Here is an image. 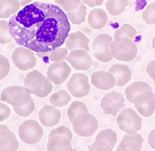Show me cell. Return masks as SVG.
<instances>
[{"mask_svg":"<svg viewBox=\"0 0 155 151\" xmlns=\"http://www.w3.org/2000/svg\"><path fill=\"white\" fill-rule=\"evenodd\" d=\"M95 139L106 142L112 148H114L117 144V133L113 130H111V128H105V130H102V131H100L97 133V136H96Z\"/></svg>","mask_w":155,"mask_h":151,"instance_id":"f546056e","label":"cell"},{"mask_svg":"<svg viewBox=\"0 0 155 151\" xmlns=\"http://www.w3.org/2000/svg\"><path fill=\"white\" fill-rule=\"evenodd\" d=\"M137 36V31L136 29L131 25V24H123L119 29H117L114 31V35H113V38H118V37H129L131 40Z\"/></svg>","mask_w":155,"mask_h":151,"instance_id":"4dcf8cb0","label":"cell"},{"mask_svg":"<svg viewBox=\"0 0 155 151\" xmlns=\"http://www.w3.org/2000/svg\"><path fill=\"white\" fill-rule=\"evenodd\" d=\"M68 91L71 94V96H74L76 98L87 96L90 91L89 78L81 72L74 73L68 82Z\"/></svg>","mask_w":155,"mask_h":151,"instance_id":"9c48e42d","label":"cell"},{"mask_svg":"<svg viewBox=\"0 0 155 151\" xmlns=\"http://www.w3.org/2000/svg\"><path fill=\"white\" fill-rule=\"evenodd\" d=\"M154 84H155V82H154Z\"/></svg>","mask_w":155,"mask_h":151,"instance_id":"c3c4849f","label":"cell"},{"mask_svg":"<svg viewBox=\"0 0 155 151\" xmlns=\"http://www.w3.org/2000/svg\"><path fill=\"white\" fill-rule=\"evenodd\" d=\"M107 21H108L107 12L99 7L93 8L87 16V22L89 27L93 29H102L107 24Z\"/></svg>","mask_w":155,"mask_h":151,"instance_id":"ffe728a7","label":"cell"},{"mask_svg":"<svg viewBox=\"0 0 155 151\" xmlns=\"http://www.w3.org/2000/svg\"><path fill=\"white\" fill-rule=\"evenodd\" d=\"M18 136L25 144H38L43 137V127L36 120H25L18 127Z\"/></svg>","mask_w":155,"mask_h":151,"instance_id":"5b68a950","label":"cell"},{"mask_svg":"<svg viewBox=\"0 0 155 151\" xmlns=\"http://www.w3.org/2000/svg\"><path fill=\"white\" fill-rule=\"evenodd\" d=\"M5 130H8V126H6V125H0V132H1V131H5Z\"/></svg>","mask_w":155,"mask_h":151,"instance_id":"f6af8a7d","label":"cell"},{"mask_svg":"<svg viewBox=\"0 0 155 151\" xmlns=\"http://www.w3.org/2000/svg\"><path fill=\"white\" fill-rule=\"evenodd\" d=\"M68 54H69V49L66 48V47H58V48H55V49H53V50H51V52H48V53H46V54H40V53H36V55L40 56V58H42L43 55H46L52 63H58V61H64V60H66V56H68Z\"/></svg>","mask_w":155,"mask_h":151,"instance_id":"83f0119b","label":"cell"},{"mask_svg":"<svg viewBox=\"0 0 155 151\" xmlns=\"http://www.w3.org/2000/svg\"><path fill=\"white\" fill-rule=\"evenodd\" d=\"M127 4L129 0H107L106 11L111 16H119L125 11Z\"/></svg>","mask_w":155,"mask_h":151,"instance_id":"4316f807","label":"cell"},{"mask_svg":"<svg viewBox=\"0 0 155 151\" xmlns=\"http://www.w3.org/2000/svg\"><path fill=\"white\" fill-rule=\"evenodd\" d=\"M10 72V61L5 55L0 54V80L4 79Z\"/></svg>","mask_w":155,"mask_h":151,"instance_id":"74e56055","label":"cell"},{"mask_svg":"<svg viewBox=\"0 0 155 151\" xmlns=\"http://www.w3.org/2000/svg\"><path fill=\"white\" fill-rule=\"evenodd\" d=\"M111 52L114 59L124 63H130L136 59L138 49L134 40L129 37H118L113 38L111 42Z\"/></svg>","mask_w":155,"mask_h":151,"instance_id":"7a4b0ae2","label":"cell"},{"mask_svg":"<svg viewBox=\"0 0 155 151\" xmlns=\"http://www.w3.org/2000/svg\"><path fill=\"white\" fill-rule=\"evenodd\" d=\"M112 75L116 77V84L117 86H124L126 85L131 78H132V71L129 66L124 64H114L110 67L108 70Z\"/></svg>","mask_w":155,"mask_h":151,"instance_id":"d6986e66","label":"cell"},{"mask_svg":"<svg viewBox=\"0 0 155 151\" xmlns=\"http://www.w3.org/2000/svg\"><path fill=\"white\" fill-rule=\"evenodd\" d=\"M143 145V137L137 133L125 134L121 138V142L119 143V146L117 151H141Z\"/></svg>","mask_w":155,"mask_h":151,"instance_id":"2e32d148","label":"cell"},{"mask_svg":"<svg viewBox=\"0 0 155 151\" xmlns=\"http://www.w3.org/2000/svg\"><path fill=\"white\" fill-rule=\"evenodd\" d=\"M71 101V94L66 90H58L55 92H53L49 96V102L51 104L55 106V107H64L66 106L69 102Z\"/></svg>","mask_w":155,"mask_h":151,"instance_id":"484cf974","label":"cell"},{"mask_svg":"<svg viewBox=\"0 0 155 151\" xmlns=\"http://www.w3.org/2000/svg\"><path fill=\"white\" fill-rule=\"evenodd\" d=\"M31 98V94L25 86H19V85H11L6 86L2 89L0 94V101L12 106L13 108L16 107H22L25 103L29 102Z\"/></svg>","mask_w":155,"mask_h":151,"instance_id":"3957f363","label":"cell"},{"mask_svg":"<svg viewBox=\"0 0 155 151\" xmlns=\"http://www.w3.org/2000/svg\"><path fill=\"white\" fill-rule=\"evenodd\" d=\"M148 144H149V146H150L152 149L155 150V128L152 130V131L149 132V134H148Z\"/></svg>","mask_w":155,"mask_h":151,"instance_id":"7bdbcfd3","label":"cell"},{"mask_svg":"<svg viewBox=\"0 0 155 151\" xmlns=\"http://www.w3.org/2000/svg\"><path fill=\"white\" fill-rule=\"evenodd\" d=\"M87 112H89V111H88V107L85 106V103H83L82 101H74L68 109V117L70 121H72L77 115L82 113H87Z\"/></svg>","mask_w":155,"mask_h":151,"instance_id":"f1b7e54d","label":"cell"},{"mask_svg":"<svg viewBox=\"0 0 155 151\" xmlns=\"http://www.w3.org/2000/svg\"><path fill=\"white\" fill-rule=\"evenodd\" d=\"M113 37L108 34H100L93 41V50L94 56L96 60L101 63H110L113 59L112 52H111V42Z\"/></svg>","mask_w":155,"mask_h":151,"instance_id":"ba28073f","label":"cell"},{"mask_svg":"<svg viewBox=\"0 0 155 151\" xmlns=\"http://www.w3.org/2000/svg\"><path fill=\"white\" fill-rule=\"evenodd\" d=\"M11 116V108L5 103V102H0V122L7 120Z\"/></svg>","mask_w":155,"mask_h":151,"instance_id":"ab89813d","label":"cell"},{"mask_svg":"<svg viewBox=\"0 0 155 151\" xmlns=\"http://www.w3.org/2000/svg\"><path fill=\"white\" fill-rule=\"evenodd\" d=\"M47 151H74L71 140L64 136L48 137Z\"/></svg>","mask_w":155,"mask_h":151,"instance_id":"44dd1931","label":"cell"},{"mask_svg":"<svg viewBox=\"0 0 155 151\" xmlns=\"http://www.w3.org/2000/svg\"><path fill=\"white\" fill-rule=\"evenodd\" d=\"M70 75H71V66L66 60L52 63L47 69V78L53 84L57 85L65 83L69 79Z\"/></svg>","mask_w":155,"mask_h":151,"instance_id":"8fae6325","label":"cell"},{"mask_svg":"<svg viewBox=\"0 0 155 151\" xmlns=\"http://www.w3.org/2000/svg\"><path fill=\"white\" fill-rule=\"evenodd\" d=\"M55 5H58L64 12H70L76 10L82 4V0H54Z\"/></svg>","mask_w":155,"mask_h":151,"instance_id":"836d02e7","label":"cell"},{"mask_svg":"<svg viewBox=\"0 0 155 151\" xmlns=\"http://www.w3.org/2000/svg\"><path fill=\"white\" fill-rule=\"evenodd\" d=\"M52 90H53V83H52L48 78H46V80H45V84H43L42 89L40 90L38 94H36V96H38V97H41V98H43V97L48 96V95L52 92Z\"/></svg>","mask_w":155,"mask_h":151,"instance_id":"f35d334b","label":"cell"},{"mask_svg":"<svg viewBox=\"0 0 155 151\" xmlns=\"http://www.w3.org/2000/svg\"><path fill=\"white\" fill-rule=\"evenodd\" d=\"M113 148L107 144L106 142H102V140H97L95 139L94 143H91L88 148V151H112Z\"/></svg>","mask_w":155,"mask_h":151,"instance_id":"8d00e7d4","label":"cell"},{"mask_svg":"<svg viewBox=\"0 0 155 151\" xmlns=\"http://www.w3.org/2000/svg\"><path fill=\"white\" fill-rule=\"evenodd\" d=\"M65 47L69 50L84 49V50L89 52V38L87 37V35L83 34L82 31L70 33L66 41H65Z\"/></svg>","mask_w":155,"mask_h":151,"instance_id":"ac0fdd59","label":"cell"},{"mask_svg":"<svg viewBox=\"0 0 155 151\" xmlns=\"http://www.w3.org/2000/svg\"><path fill=\"white\" fill-rule=\"evenodd\" d=\"M10 31L18 46L46 54L65 44L71 33L66 12L58 5L33 1L23 6L10 21Z\"/></svg>","mask_w":155,"mask_h":151,"instance_id":"6da1fadb","label":"cell"},{"mask_svg":"<svg viewBox=\"0 0 155 151\" xmlns=\"http://www.w3.org/2000/svg\"><path fill=\"white\" fill-rule=\"evenodd\" d=\"M142 19L149 25L155 24V1L146 6V8L142 12Z\"/></svg>","mask_w":155,"mask_h":151,"instance_id":"d6a6232c","label":"cell"},{"mask_svg":"<svg viewBox=\"0 0 155 151\" xmlns=\"http://www.w3.org/2000/svg\"><path fill=\"white\" fill-rule=\"evenodd\" d=\"M13 40L11 31H10V24L5 19H0V44H7Z\"/></svg>","mask_w":155,"mask_h":151,"instance_id":"1f68e13d","label":"cell"},{"mask_svg":"<svg viewBox=\"0 0 155 151\" xmlns=\"http://www.w3.org/2000/svg\"><path fill=\"white\" fill-rule=\"evenodd\" d=\"M13 111H15V113L17 114L18 116H22V117L29 116L30 114L35 111V102H34L33 98H30L28 103H25V104L22 106V107H16V108H13Z\"/></svg>","mask_w":155,"mask_h":151,"instance_id":"e575fe53","label":"cell"},{"mask_svg":"<svg viewBox=\"0 0 155 151\" xmlns=\"http://www.w3.org/2000/svg\"><path fill=\"white\" fill-rule=\"evenodd\" d=\"M18 140L12 131L5 130L0 132V151H17Z\"/></svg>","mask_w":155,"mask_h":151,"instance_id":"7402d4cb","label":"cell"},{"mask_svg":"<svg viewBox=\"0 0 155 151\" xmlns=\"http://www.w3.org/2000/svg\"><path fill=\"white\" fill-rule=\"evenodd\" d=\"M90 83L99 90H110L116 86V77L110 71H95L90 76Z\"/></svg>","mask_w":155,"mask_h":151,"instance_id":"9a60e30c","label":"cell"},{"mask_svg":"<svg viewBox=\"0 0 155 151\" xmlns=\"http://www.w3.org/2000/svg\"><path fill=\"white\" fill-rule=\"evenodd\" d=\"M101 108L105 114L117 116L123 108H125V97L120 92L110 91L102 97Z\"/></svg>","mask_w":155,"mask_h":151,"instance_id":"30bf717a","label":"cell"},{"mask_svg":"<svg viewBox=\"0 0 155 151\" xmlns=\"http://www.w3.org/2000/svg\"><path fill=\"white\" fill-rule=\"evenodd\" d=\"M146 91H152V88H150V85L148 83H146V82H134L132 84H130L125 89V98L129 102L134 103L135 98L140 94L146 92Z\"/></svg>","mask_w":155,"mask_h":151,"instance_id":"603a6c76","label":"cell"},{"mask_svg":"<svg viewBox=\"0 0 155 151\" xmlns=\"http://www.w3.org/2000/svg\"><path fill=\"white\" fill-rule=\"evenodd\" d=\"M134 104L141 116L150 117L155 113V94L153 92V90L140 94L135 98Z\"/></svg>","mask_w":155,"mask_h":151,"instance_id":"7c38bea8","label":"cell"},{"mask_svg":"<svg viewBox=\"0 0 155 151\" xmlns=\"http://www.w3.org/2000/svg\"><path fill=\"white\" fill-rule=\"evenodd\" d=\"M68 17H69V21L71 24H75V25H79L82 23H84L87 21V5L85 4H81L76 10L74 11H70V12H66Z\"/></svg>","mask_w":155,"mask_h":151,"instance_id":"d4e9b609","label":"cell"},{"mask_svg":"<svg viewBox=\"0 0 155 151\" xmlns=\"http://www.w3.org/2000/svg\"><path fill=\"white\" fill-rule=\"evenodd\" d=\"M53 136H64L66 137L68 139H70L72 142V132L69 127L66 126H59V127H55L53 128L51 132H49V136L48 137H53Z\"/></svg>","mask_w":155,"mask_h":151,"instance_id":"d590c367","label":"cell"},{"mask_svg":"<svg viewBox=\"0 0 155 151\" xmlns=\"http://www.w3.org/2000/svg\"><path fill=\"white\" fill-rule=\"evenodd\" d=\"M36 56L38 55L35 54L34 50H31L27 47L19 46L12 53V61H13L15 66L18 70L29 71V70H33L36 66V63H38Z\"/></svg>","mask_w":155,"mask_h":151,"instance_id":"52a82bcc","label":"cell"},{"mask_svg":"<svg viewBox=\"0 0 155 151\" xmlns=\"http://www.w3.org/2000/svg\"><path fill=\"white\" fill-rule=\"evenodd\" d=\"M146 71H147V75L153 79V82H155V60H152L148 63Z\"/></svg>","mask_w":155,"mask_h":151,"instance_id":"60d3db41","label":"cell"},{"mask_svg":"<svg viewBox=\"0 0 155 151\" xmlns=\"http://www.w3.org/2000/svg\"><path fill=\"white\" fill-rule=\"evenodd\" d=\"M66 61L72 69L78 71H87L93 66V59L90 54L84 49L70 50L66 56Z\"/></svg>","mask_w":155,"mask_h":151,"instance_id":"4fadbf2b","label":"cell"},{"mask_svg":"<svg viewBox=\"0 0 155 151\" xmlns=\"http://www.w3.org/2000/svg\"><path fill=\"white\" fill-rule=\"evenodd\" d=\"M152 47H153V49L155 50V36L153 37V40H152Z\"/></svg>","mask_w":155,"mask_h":151,"instance_id":"bcb514c9","label":"cell"},{"mask_svg":"<svg viewBox=\"0 0 155 151\" xmlns=\"http://www.w3.org/2000/svg\"><path fill=\"white\" fill-rule=\"evenodd\" d=\"M34 0H19V2H21V5H22V7L23 6H25V5H29V4H31Z\"/></svg>","mask_w":155,"mask_h":151,"instance_id":"ee69618b","label":"cell"},{"mask_svg":"<svg viewBox=\"0 0 155 151\" xmlns=\"http://www.w3.org/2000/svg\"><path fill=\"white\" fill-rule=\"evenodd\" d=\"M61 119V113L58 107L53 104L43 106L39 112V120L42 126L45 127H54L59 124Z\"/></svg>","mask_w":155,"mask_h":151,"instance_id":"5bb4252c","label":"cell"},{"mask_svg":"<svg viewBox=\"0 0 155 151\" xmlns=\"http://www.w3.org/2000/svg\"><path fill=\"white\" fill-rule=\"evenodd\" d=\"M46 78L47 77H45L40 71L33 70V71H30L28 75L24 77V86L29 90L30 94L36 95L40 90L42 89Z\"/></svg>","mask_w":155,"mask_h":151,"instance_id":"e0dca14e","label":"cell"},{"mask_svg":"<svg viewBox=\"0 0 155 151\" xmlns=\"http://www.w3.org/2000/svg\"><path fill=\"white\" fill-rule=\"evenodd\" d=\"M22 8L19 0H0V18L7 19Z\"/></svg>","mask_w":155,"mask_h":151,"instance_id":"cb8c5ba5","label":"cell"},{"mask_svg":"<svg viewBox=\"0 0 155 151\" xmlns=\"http://www.w3.org/2000/svg\"><path fill=\"white\" fill-rule=\"evenodd\" d=\"M74 151H77V150H75V149H74Z\"/></svg>","mask_w":155,"mask_h":151,"instance_id":"7dc6e473","label":"cell"},{"mask_svg":"<svg viewBox=\"0 0 155 151\" xmlns=\"http://www.w3.org/2000/svg\"><path fill=\"white\" fill-rule=\"evenodd\" d=\"M71 124H72L74 131L77 133L78 136H81V137H90L99 128L97 119L93 114L89 113V112L77 115L71 121Z\"/></svg>","mask_w":155,"mask_h":151,"instance_id":"8992f818","label":"cell"},{"mask_svg":"<svg viewBox=\"0 0 155 151\" xmlns=\"http://www.w3.org/2000/svg\"><path fill=\"white\" fill-rule=\"evenodd\" d=\"M104 1H105V0H82V2L85 4V5L89 6V7H97V6L102 5Z\"/></svg>","mask_w":155,"mask_h":151,"instance_id":"b9f144b4","label":"cell"},{"mask_svg":"<svg viewBox=\"0 0 155 151\" xmlns=\"http://www.w3.org/2000/svg\"><path fill=\"white\" fill-rule=\"evenodd\" d=\"M117 125L127 134L137 133L142 128V117L132 108H123L117 115Z\"/></svg>","mask_w":155,"mask_h":151,"instance_id":"277c9868","label":"cell"}]
</instances>
